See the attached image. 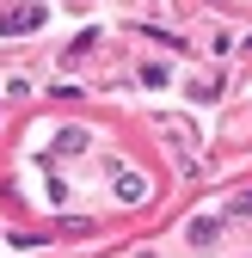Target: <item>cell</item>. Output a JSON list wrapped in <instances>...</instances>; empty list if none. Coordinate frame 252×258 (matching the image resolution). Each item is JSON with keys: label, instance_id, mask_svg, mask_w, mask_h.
<instances>
[{"label": "cell", "instance_id": "cell-1", "mask_svg": "<svg viewBox=\"0 0 252 258\" xmlns=\"http://www.w3.org/2000/svg\"><path fill=\"white\" fill-rule=\"evenodd\" d=\"M43 25V7H13V13H0V31H37Z\"/></svg>", "mask_w": 252, "mask_h": 258}, {"label": "cell", "instance_id": "cell-2", "mask_svg": "<svg viewBox=\"0 0 252 258\" xmlns=\"http://www.w3.org/2000/svg\"><path fill=\"white\" fill-rule=\"evenodd\" d=\"M117 197H123V203H142V197H148V178H142V172H117Z\"/></svg>", "mask_w": 252, "mask_h": 258}]
</instances>
